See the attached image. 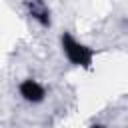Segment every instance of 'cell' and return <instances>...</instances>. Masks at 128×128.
I'll return each instance as SVG.
<instances>
[{
	"mask_svg": "<svg viewBox=\"0 0 128 128\" xmlns=\"http://www.w3.org/2000/svg\"><path fill=\"white\" fill-rule=\"evenodd\" d=\"M60 44H62V52L66 56V60L74 66H82V68H90L92 60H94V50L88 48L86 44L78 42L70 32H64L60 36Z\"/></svg>",
	"mask_w": 128,
	"mask_h": 128,
	"instance_id": "1",
	"label": "cell"
},
{
	"mask_svg": "<svg viewBox=\"0 0 128 128\" xmlns=\"http://www.w3.org/2000/svg\"><path fill=\"white\" fill-rule=\"evenodd\" d=\"M18 92H20V96H22L26 102H30V104H38V102H42V100L46 98L44 86H42L38 80H34V78L22 80L20 86H18Z\"/></svg>",
	"mask_w": 128,
	"mask_h": 128,
	"instance_id": "2",
	"label": "cell"
},
{
	"mask_svg": "<svg viewBox=\"0 0 128 128\" xmlns=\"http://www.w3.org/2000/svg\"><path fill=\"white\" fill-rule=\"evenodd\" d=\"M30 16L34 20H38L42 26H50V12L40 0H32L30 2Z\"/></svg>",
	"mask_w": 128,
	"mask_h": 128,
	"instance_id": "3",
	"label": "cell"
},
{
	"mask_svg": "<svg viewBox=\"0 0 128 128\" xmlns=\"http://www.w3.org/2000/svg\"><path fill=\"white\" fill-rule=\"evenodd\" d=\"M92 128H106V126H92Z\"/></svg>",
	"mask_w": 128,
	"mask_h": 128,
	"instance_id": "4",
	"label": "cell"
}]
</instances>
